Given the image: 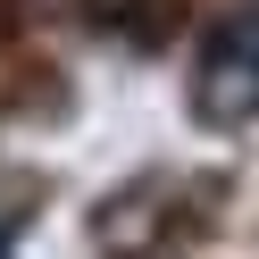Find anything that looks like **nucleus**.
Here are the masks:
<instances>
[{
	"label": "nucleus",
	"instance_id": "nucleus-1",
	"mask_svg": "<svg viewBox=\"0 0 259 259\" xmlns=\"http://www.w3.org/2000/svg\"><path fill=\"white\" fill-rule=\"evenodd\" d=\"M192 109H201L209 125L259 117V9H234V17L209 34L201 67H192Z\"/></svg>",
	"mask_w": 259,
	"mask_h": 259
}]
</instances>
